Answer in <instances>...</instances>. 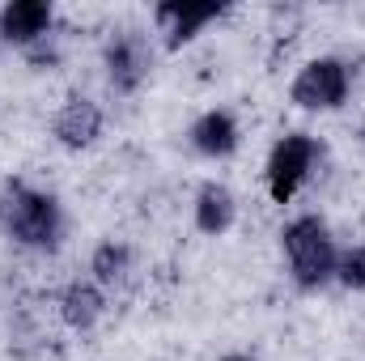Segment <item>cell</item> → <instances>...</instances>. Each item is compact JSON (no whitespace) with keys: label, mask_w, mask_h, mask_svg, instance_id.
<instances>
[{"label":"cell","mask_w":365,"mask_h":361,"mask_svg":"<svg viewBox=\"0 0 365 361\" xmlns=\"http://www.w3.org/2000/svg\"><path fill=\"white\" fill-rule=\"evenodd\" d=\"M336 285L349 289V293H365V243L340 247V260H336Z\"/></svg>","instance_id":"4fadbf2b"},{"label":"cell","mask_w":365,"mask_h":361,"mask_svg":"<svg viewBox=\"0 0 365 361\" xmlns=\"http://www.w3.org/2000/svg\"><path fill=\"white\" fill-rule=\"evenodd\" d=\"M64 230H68L64 204L51 191H43L26 179H9L0 187V234L13 247L51 255V251H60Z\"/></svg>","instance_id":"6da1fadb"},{"label":"cell","mask_w":365,"mask_h":361,"mask_svg":"<svg viewBox=\"0 0 365 361\" xmlns=\"http://www.w3.org/2000/svg\"><path fill=\"white\" fill-rule=\"evenodd\" d=\"M187 145L208 158V162H225L238 153L242 145V128H238V115L225 111V106H208L204 115H195V123L187 128Z\"/></svg>","instance_id":"9c48e42d"},{"label":"cell","mask_w":365,"mask_h":361,"mask_svg":"<svg viewBox=\"0 0 365 361\" xmlns=\"http://www.w3.org/2000/svg\"><path fill=\"white\" fill-rule=\"evenodd\" d=\"M319 158H323V145H319L310 132H289V136H280L272 145V153H268V162H264L268 195H272L276 204H289V200L310 183Z\"/></svg>","instance_id":"5b68a950"},{"label":"cell","mask_w":365,"mask_h":361,"mask_svg":"<svg viewBox=\"0 0 365 361\" xmlns=\"http://www.w3.org/2000/svg\"><path fill=\"white\" fill-rule=\"evenodd\" d=\"M191 221H195V230L208 234V238L230 234L234 221H238V200H234V191L217 179L200 183V191H195V200H191Z\"/></svg>","instance_id":"30bf717a"},{"label":"cell","mask_w":365,"mask_h":361,"mask_svg":"<svg viewBox=\"0 0 365 361\" xmlns=\"http://www.w3.org/2000/svg\"><path fill=\"white\" fill-rule=\"evenodd\" d=\"M132 260H136V251L128 247V243H119V238H106V243H98L90 255V280L98 289H115V285H123L128 280V272H132Z\"/></svg>","instance_id":"7c38bea8"},{"label":"cell","mask_w":365,"mask_h":361,"mask_svg":"<svg viewBox=\"0 0 365 361\" xmlns=\"http://www.w3.org/2000/svg\"><path fill=\"white\" fill-rule=\"evenodd\" d=\"M153 73V43L145 30L136 26H123V30H110L106 43H102V77H106V90L119 93V98H132L149 81Z\"/></svg>","instance_id":"3957f363"},{"label":"cell","mask_w":365,"mask_h":361,"mask_svg":"<svg viewBox=\"0 0 365 361\" xmlns=\"http://www.w3.org/2000/svg\"><path fill=\"white\" fill-rule=\"evenodd\" d=\"M361 136H365V123H361Z\"/></svg>","instance_id":"9a60e30c"},{"label":"cell","mask_w":365,"mask_h":361,"mask_svg":"<svg viewBox=\"0 0 365 361\" xmlns=\"http://www.w3.org/2000/svg\"><path fill=\"white\" fill-rule=\"evenodd\" d=\"M221 361H255V357H251V353H225Z\"/></svg>","instance_id":"5bb4252c"},{"label":"cell","mask_w":365,"mask_h":361,"mask_svg":"<svg viewBox=\"0 0 365 361\" xmlns=\"http://www.w3.org/2000/svg\"><path fill=\"white\" fill-rule=\"evenodd\" d=\"M353 81H357V73H353L349 60L314 56V60H306L297 68V77L289 86V98L302 111H340L349 102V93H353Z\"/></svg>","instance_id":"277c9868"},{"label":"cell","mask_w":365,"mask_h":361,"mask_svg":"<svg viewBox=\"0 0 365 361\" xmlns=\"http://www.w3.org/2000/svg\"><path fill=\"white\" fill-rule=\"evenodd\" d=\"M102 128H106V115H102V106L93 98H86V93H68L60 102V111L51 115V136L68 153L93 149L102 141Z\"/></svg>","instance_id":"8992f818"},{"label":"cell","mask_w":365,"mask_h":361,"mask_svg":"<svg viewBox=\"0 0 365 361\" xmlns=\"http://www.w3.org/2000/svg\"><path fill=\"white\" fill-rule=\"evenodd\" d=\"M56 34V4L51 0H9L0 9V43L17 47L21 56Z\"/></svg>","instance_id":"52a82bcc"},{"label":"cell","mask_w":365,"mask_h":361,"mask_svg":"<svg viewBox=\"0 0 365 361\" xmlns=\"http://www.w3.org/2000/svg\"><path fill=\"white\" fill-rule=\"evenodd\" d=\"M102 315H106V289H98L90 276H77V280L64 285V293H60V319L73 332H93Z\"/></svg>","instance_id":"8fae6325"},{"label":"cell","mask_w":365,"mask_h":361,"mask_svg":"<svg viewBox=\"0 0 365 361\" xmlns=\"http://www.w3.org/2000/svg\"><path fill=\"white\" fill-rule=\"evenodd\" d=\"M280 251H284V264H289V280H293L302 293H319V289L336 285L340 247H336L331 225H327L319 213H297V217H289L284 230H280Z\"/></svg>","instance_id":"7a4b0ae2"},{"label":"cell","mask_w":365,"mask_h":361,"mask_svg":"<svg viewBox=\"0 0 365 361\" xmlns=\"http://www.w3.org/2000/svg\"><path fill=\"white\" fill-rule=\"evenodd\" d=\"M225 13V4H195V0H166V4H158L153 9V26H158V34H162V43L170 47V51H179L187 47L191 39H200L217 17Z\"/></svg>","instance_id":"ba28073f"}]
</instances>
